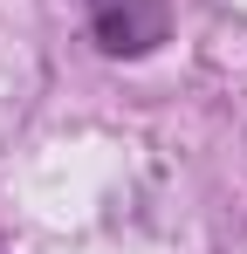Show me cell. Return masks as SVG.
<instances>
[{"instance_id": "6da1fadb", "label": "cell", "mask_w": 247, "mask_h": 254, "mask_svg": "<svg viewBox=\"0 0 247 254\" xmlns=\"http://www.w3.org/2000/svg\"><path fill=\"white\" fill-rule=\"evenodd\" d=\"M89 28L110 55H137L165 35V0H89Z\"/></svg>"}]
</instances>
